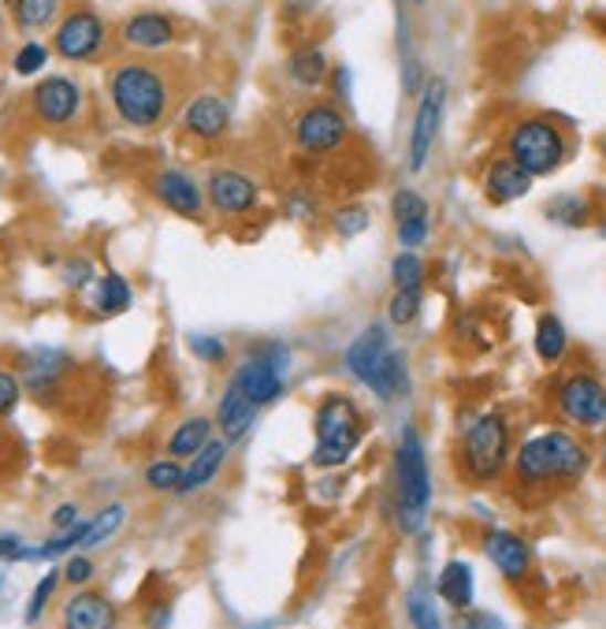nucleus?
Returning a JSON list of instances; mask_svg holds the SVG:
<instances>
[{
	"mask_svg": "<svg viewBox=\"0 0 606 629\" xmlns=\"http://www.w3.org/2000/svg\"><path fill=\"white\" fill-rule=\"evenodd\" d=\"M592 465L588 448L570 429L532 432L513 454V476L521 489H562L577 484Z\"/></svg>",
	"mask_w": 606,
	"mask_h": 629,
	"instance_id": "1",
	"label": "nucleus"
},
{
	"mask_svg": "<svg viewBox=\"0 0 606 629\" xmlns=\"http://www.w3.org/2000/svg\"><path fill=\"white\" fill-rule=\"evenodd\" d=\"M108 94L112 108L123 124L149 130L168 116L171 105V86L164 78V71L149 60H123L119 67H112L108 75Z\"/></svg>",
	"mask_w": 606,
	"mask_h": 629,
	"instance_id": "2",
	"label": "nucleus"
},
{
	"mask_svg": "<svg viewBox=\"0 0 606 629\" xmlns=\"http://www.w3.org/2000/svg\"><path fill=\"white\" fill-rule=\"evenodd\" d=\"M346 369L384 402L409 391V365L403 358V350L387 336L384 324H368L362 336L346 347Z\"/></svg>",
	"mask_w": 606,
	"mask_h": 629,
	"instance_id": "3",
	"label": "nucleus"
},
{
	"mask_svg": "<svg viewBox=\"0 0 606 629\" xmlns=\"http://www.w3.org/2000/svg\"><path fill=\"white\" fill-rule=\"evenodd\" d=\"M365 440V418L362 406L343 391H327L316 406V448L313 465L316 470H338L357 454Z\"/></svg>",
	"mask_w": 606,
	"mask_h": 629,
	"instance_id": "4",
	"label": "nucleus"
},
{
	"mask_svg": "<svg viewBox=\"0 0 606 629\" xmlns=\"http://www.w3.org/2000/svg\"><path fill=\"white\" fill-rule=\"evenodd\" d=\"M395 489H398V522L406 533H417L428 517L431 506V473H428V454L425 440L414 424L403 429L395 451Z\"/></svg>",
	"mask_w": 606,
	"mask_h": 629,
	"instance_id": "5",
	"label": "nucleus"
},
{
	"mask_svg": "<svg viewBox=\"0 0 606 629\" xmlns=\"http://www.w3.org/2000/svg\"><path fill=\"white\" fill-rule=\"evenodd\" d=\"M510 465V421L506 413L488 410L461 436V473L472 484H491Z\"/></svg>",
	"mask_w": 606,
	"mask_h": 629,
	"instance_id": "6",
	"label": "nucleus"
},
{
	"mask_svg": "<svg viewBox=\"0 0 606 629\" xmlns=\"http://www.w3.org/2000/svg\"><path fill=\"white\" fill-rule=\"evenodd\" d=\"M566 154H570L566 135H562V127L554 124V119H547V116L518 119V124L510 127V135H506V157L518 160V165L525 168L532 179L558 171L562 160H566Z\"/></svg>",
	"mask_w": 606,
	"mask_h": 629,
	"instance_id": "7",
	"label": "nucleus"
},
{
	"mask_svg": "<svg viewBox=\"0 0 606 629\" xmlns=\"http://www.w3.org/2000/svg\"><path fill=\"white\" fill-rule=\"evenodd\" d=\"M554 406L558 413L581 429H603L606 424V384L588 369H577L558 380L554 391Z\"/></svg>",
	"mask_w": 606,
	"mask_h": 629,
	"instance_id": "8",
	"label": "nucleus"
},
{
	"mask_svg": "<svg viewBox=\"0 0 606 629\" xmlns=\"http://www.w3.org/2000/svg\"><path fill=\"white\" fill-rule=\"evenodd\" d=\"M53 49L64 60H94L101 49H105V19L97 12H90V8H75V12H67L60 19L56 34H53Z\"/></svg>",
	"mask_w": 606,
	"mask_h": 629,
	"instance_id": "9",
	"label": "nucleus"
},
{
	"mask_svg": "<svg viewBox=\"0 0 606 629\" xmlns=\"http://www.w3.org/2000/svg\"><path fill=\"white\" fill-rule=\"evenodd\" d=\"M351 138V124L335 105H310L294 119V141L305 154H332Z\"/></svg>",
	"mask_w": 606,
	"mask_h": 629,
	"instance_id": "10",
	"label": "nucleus"
},
{
	"mask_svg": "<svg viewBox=\"0 0 606 629\" xmlns=\"http://www.w3.org/2000/svg\"><path fill=\"white\" fill-rule=\"evenodd\" d=\"M443 105H447V83L436 78V83H428V90L417 101L414 135H409V171H425L431 146H436L439 124H443Z\"/></svg>",
	"mask_w": 606,
	"mask_h": 629,
	"instance_id": "11",
	"label": "nucleus"
},
{
	"mask_svg": "<svg viewBox=\"0 0 606 629\" xmlns=\"http://www.w3.org/2000/svg\"><path fill=\"white\" fill-rule=\"evenodd\" d=\"M30 105H34V116L45 127H67L71 119L82 113V90L75 78L67 75H49L41 78L30 94Z\"/></svg>",
	"mask_w": 606,
	"mask_h": 629,
	"instance_id": "12",
	"label": "nucleus"
},
{
	"mask_svg": "<svg viewBox=\"0 0 606 629\" xmlns=\"http://www.w3.org/2000/svg\"><path fill=\"white\" fill-rule=\"evenodd\" d=\"M205 198H209V206L216 212H223V217H245L250 209H257L261 190H257V182L250 176H242V171H212L209 187H205Z\"/></svg>",
	"mask_w": 606,
	"mask_h": 629,
	"instance_id": "13",
	"label": "nucleus"
},
{
	"mask_svg": "<svg viewBox=\"0 0 606 629\" xmlns=\"http://www.w3.org/2000/svg\"><path fill=\"white\" fill-rule=\"evenodd\" d=\"M60 629H119V611L105 593L82 588L67 596L64 611H60Z\"/></svg>",
	"mask_w": 606,
	"mask_h": 629,
	"instance_id": "14",
	"label": "nucleus"
},
{
	"mask_svg": "<svg viewBox=\"0 0 606 629\" xmlns=\"http://www.w3.org/2000/svg\"><path fill=\"white\" fill-rule=\"evenodd\" d=\"M153 195H157L164 209L179 212V217H187V220H201L205 201H209L198 182L179 168H164L160 176L153 179Z\"/></svg>",
	"mask_w": 606,
	"mask_h": 629,
	"instance_id": "15",
	"label": "nucleus"
},
{
	"mask_svg": "<svg viewBox=\"0 0 606 629\" xmlns=\"http://www.w3.org/2000/svg\"><path fill=\"white\" fill-rule=\"evenodd\" d=\"M484 555L510 585H521L532 570V547L510 530H491L484 536Z\"/></svg>",
	"mask_w": 606,
	"mask_h": 629,
	"instance_id": "16",
	"label": "nucleus"
},
{
	"mask_svg": "<svg viewBox=\"0 0 606 629\" xmlns=\"http://www.w3.org/2000/svg\"><path fill=\"white\" fill-rule=\"evenodd\" d=\"M71 354L56 350V347H34L19 358V380L27 384L34 395H45L49 388H56L64 380V373L71 369Z\"/></svg>",
	"mask_w": 606,
	"mask_h": 629,
	"instance_id": "17",
	"label": "nucleus"
},
{
	"mask_svg": "<svg viewBox=\"0 0 606 629\" xmlns=\"http://www.w3.org/2000/svg\"><path fill=\"white\" fill-rule=\"evenodd\" d=\"M231 384H239L257 406H269L283 395V373L275 369L264 354H250V358L231 373Z\"/></svg>",
	"mask_w": 606,
	"mask_h": 629,
	"instance_id": "18",
	"label": "nucleus"
},
{
	"mask_svg": "<svg viewBox=\"0 0 606 629\" xmlns=\"http://www.w3.org/2000/svg\"><path fill=\"white\" fill-rule=\"evenodd\" d=\"M123 45L142 49V53H157L176 42V23L164 12H135L130 19H123Z\"/></svg>",
	"mask_w": 606,
	"mask_h": 629,
	"instance_id": "19",
	"label": "nucleus"
},
{
	"mask_svg": "<svg viewBox=\"0 0 606 629\" xmlns=\"http://www.w3.org/2000/svg\"><path fill=\"white\" fill-rule=\"evenodd\" d=\"M532 190V176L518 160L510 157H495L484 171V195L495 201V206H506V201H518L525 198Z\"/></svg>",
	"mask_w": 606,
	"mask_h": 629,
	"instance_id": "20",
	"label": "nucleus"
},
{
	"mask_svg": "<svg viewBox=\"0 0 606 629\" xmlns=\"http://www.w3.org/2000/svg\"><path fill=\"white\" fill-rule=\"evenodd\" d=\"M257 410H261V406H257L250 395L239 388V384H228V391L220 395V406H216V421H220L223 440H228V443L242 440V436L253 429Z\"/></svg>",
	"mask_w": 606,
	"mask_h": 629,
	"instance_id": "21",
	"label": "nucleus"
},
{
	"mask_svg": "<svg viewBox=\"0 0 606 629\" xmlns=\"http://www.w3.org/2000/svg\"><path fill=\"white\" fill-rule=\"evenodd\" d=\"M182 124H187L190 135L212 141V138H220L223 130H228L231 108H228V101H223V97L201 94V97H194L190 105H187V113H182Z\"/></svg>",
	"mask_w": 606,
	"mask_h": 629,
	"instance_id": "22",
	"label": "nucleus"
},
{
	"mask_svg": "<svg viewBox=\"0 0 606 629\" xmlns=\"http://www.w3.org/2000/svg\"><path fill=\"white\" fill-rule=\"evenodd\" d=\"M228 448H231L228 440H209V443H205V448L190 459L187 470H182V484H179L176 495H194V492H201L209 481H216L220 470H223V462H228Z\"/></svg>",
	"mask_w": 606,
	"mask_h": 629,
	"instance_id": "23",
	"label": "nucleus"
},
{
	"mask_svg": "<svg viewBox=\"0 0 606 629\" xmlns=\"http://www.w3.org/2000/svg\"><path fill=\"white\" fill-rule=\"evenodd\" d=\"M436 593H439V600L447 607H454V611H469L472 593H477V588H472V566L466 559H450L436 577Z\"/></svg>",
	"mask_w": 606,
	"mask_h": 629,
	"instance_id": "24",
	"label": "nucleus"
},
{
	"mask_svg": "<svg viewBox=\"0 0 606 629\" xmlns=\"http://www.w3.org/2000/svg\"><path fill=\"white\" fill-rule=\"evenodd\" d=\"M532 347H536V354H540L543 365H558L562 358H566V350H570V332H566V324L554 317V313H540L536 336H532Z\"/></svg>",
	"mask_w": 606,
	"mask_h": 629,
	"instance_id": "25",
	"label": "nucleus"
},
{
	"mask_svg": "<svg viewBox=\"0 0 606 629\" xmlns=\"http://www.w3.org/2000/svg\"><path fill=\"white\" fill-rule=\"evenodd\" d=\"M130 302H135V291H130V283L119 272H105L94 283V306L101 317H119V313L130 310Z\"/></svg>",
	"mask_w": 606,
	"mask_h": 629,
	"instance_id": "26",
	"label": "nucleus"
},
{
	"mask_svg": "<svg viewBox=\"0 0 606 629\" xmlns=\"http://www.w3.org/2000/svg\"><path fill=\"white\" fill-rule=\"evenodd\" d=\"M286 67H291V78H294V83L305 86V90L324 86V78H327V56H324L321 45H302V49H294L291 60H286Z\"/></svg>",
	"mask_w": 606,
	"mask_h": 629,
	"instance_id": "27",
	"label": "nucleus"
},
{
	"mask_svg": "<svg viewBox=\"0 0 606 629\" xmlns=\"http://www.w3.org/2000/svg\"><path fill=\"white\" fill-rule=\"evenodd\" d=\"M212 440V421L209 418H187L176 424V432L168 436V454L171 459H194L205 443Z\"/></svg>",
	"mask_w": 606,
	"mask_h": 629,
	"instance_id": "28",
	"label": "nucleus"
},
{
	"mask_svg": "<svg viewBox=\"0 0 606 629\" xmlns=\"http://www.w3.org/2000/svg\"><path fill=\"white\" fill-rule=\"evenodd\" d=\"M406 615H409V626H414V629H447L443 615H439V607H436V596H431L425 585L409 588Z\"/></svg>",
	"mask_w": 606,
	"mask_h": 629,
	"instance_id": "29",
	"label": "nucleus"
},
{
	"mask_svg": "<svg viewBox=\"0 0 606 629\" xmlns=\"http://www.w3.org/2000/svg\"><path fill=\"white\" fill-rule=\"evenodd\" d=\"M123 522H127V506H123V503H108L105 511H101L94 522H90L86 541H82V552H86V547H97V544L112 541V536L123 530Z\"/></svg>",
	"mask_w": 606,
	"mask_h": 629,
	"instance_id": "30",
	"label": "nucleus"
},
{
	"mask_svg": "<svg viewBox=\"0 0 606 629\" xmlns=\"http://www.w3.org/2000/svg\"><path fill=\"white\" fill-rule=\"evenodd\" d=\"M547 217L558 228H584V224H588V217H592V209H588V201L577 198V195H562V198H554L547 206Z\"/></svg>",
	"mask_w": 606,
	"mask_h": 629,
	"instance_id": "31",
	"label": "nucleus"
},
{
	"mask_svg": "<svg viewBox=\"0 0 606 629\" xmlns=\"http://www.w3.org/2000/svg\"><path fill=\"white\" fill-rule=\"evenodd\" d=\"M391 280L398 291H420L425 287V261H420L414 250H403L391 265Z\"/></svg>",
	"mask_w": 606,
	"mask_h": 629,
	"instance_id": "32",
	"label": "nucleus"
},
{
	"mask_svg": "<svg viewBox=\"0 0 606 629\" xmlns=\"http://www.w3.org/2000/svg\"><path fill=\"white\" fill-rule=\"evenodd\" d=\"M56 19V0H15V23L23 30L49 27Z\"/></svg>",
	"mask_w": 606,
	"mask_h": 629,
	"instance_id": "33",
	"label": "nucleus"
},
{
	"mask_svg": "<svg viewBox=\"0 0 606 629\" xmlns=\"http://www.w3.org/2000/svg\"><path fill=\"white\" fill-rule=\"evenodd\" d=\"M182 470H187V465H179L176 459H157V462H149L146 484H149L153 492H179Z\"/></svg>",
	"mask_w": 606,
	"mask_h": 629,
	"instance_id": "34",
	"label": "nucleus"
},
{
	"mask_svg": "<svg viewBox=\"0 0 606 629\" xmlns=\"http://www.w3.org/2000/svg\"><path fill=\"white\" fill-rule=\"evenodd\" d=\"M387 317L398 328H406V324H414L420 317V291H395L391 302H387Z\"/></svg>",
	"mask_w": 606,
	"mask_h": 629,
	"instance_id": "35",
	"label": "nucleus"
},
{
	"mask_svg": "<svg viewBox=\"0 0 606 629\" xmlns=\"http://www.w3.org/2000/svg\"><path fill=\"white\" fill-rule=\"evenodd\" d=\"M332 228L338 231V235H346V239L362 235V231L368 228V209L357 206V201H351V206H343V209H335Z\"/></svg>",
	"mask_w": 606,
	"mask_h": 629,
	"instance_id": "36",
	"label": "nucleus"
},
{
	"mask_svg": "<svg viewBox=\"0 0 606 629\" xmlns=\"http://www.w3.org/2000/svg\"><path fill=\"white\" fill-rule=\"evenodd\" d=\"M391 212H395V224H406V220H417V217H428V201L417 195V190H398L391 198Z\"/></svg>",
	"mask_w": 606,
	"mask_h": 629,
	"instance_id": "37",
	"label": "nucleus"
},
{
	"mask_svg": "<svg viewBox=\"0 0 606 629\" xmlns=\"http://www.w3.org/2000/svg\"><path fill=\"white\" fill-rule=\"evenodd\" d=\"M56 581H60V574L56 570H49L45 577H41L38 581V588H34V596H30V604H27V626H38V618L45 615V604L53 600V593H56Z\"/></svg>",
	"mask_w": 606,
	"mask_h": 629,
	"instance_id": "38",
	"label": "nucleus"
},
{
	"mask_svg": "<svg viewBox=\"0 0 606 629\" xmlns=\"http://www.w3.org/2000/svg\"><path fill=\"white\" fill-rule=\"evenodd\" d=\"M49 64V45H41V42H27L23 49L15 53L12 60V67H15V75H38L41 67Z\"/></svg>",
	"mask_w": 606,
	"mask_h": 629,
	"instance_id": "39",
	"label": "nucleus"
},
{
	"mask_svg": "<svg viewBox=\"0 0 606 629\" xmlns=\"http://www.w3.org/2000/svg\"><path fill=\"white\" fill-rule=\"evenodd\" d=\"M19 399H23V380L12 369H0V418H8L19 406Z\"/></svg>",
	"mask_w": 606,
	"mask_h": 629,
	"instance_id": "40",
	"label": "nucleus"
},
{
	"mask_svg": "<svg viewBox=\"0 0 606 629\" xmlns=\"http://www.w3.org/2000/svg\"><path fill=\"white\" fill-rule=\"evenodd\" d=\"M428 235H431V220L428 217H417V220H406V224H398V242H403V250L425 247Z\"/></svg>",
	"mask_w": 606,
	"mask_h": 629,
	"instance_id": "41",
	"label": "nucleus"
},
{
	"mask_svg": "<svg viewBox=\"0 0 606 629\" xmlns=\"http://www.w3.org/2000/svg\"><path fill=\"white\" fill-rule=\"evenodd\" d=\"M90 283H94V265H90L86 258H71L64 265V287L82 291V287H90Z\"/></svg>",
	"mask_w": 606,
	"mask_h": 629,
	"instance_id": "42",
	"label": "nucleus"
},
{
	"mask_svg": "<svg viewBox=\"0 0 606 629\" xmlns=\"http://www.w3.org/2000/svg\"><path fill=\"white\" fill-rule=\"evenodd\" d=\"M190 350H194V358H201V361H223V354H228L223 339H216V336H190Z\"/></svg>",
	"mask_w": 606,
	"mask_h": 629,
	"instance_id": "43",
	"label": "nucleus"
},
{
	"mask_svg": "<svg viewBox=\"0 0 606 629\" xmlns=\"http://www.w3.org/2000/svg\"><path fill=\"white\" fill-rule=\"evenodd\" d=\"M64 577L67 585H86L90 577H94V563H90L86 555H71V563L64 566Z\"/></svg>",
	"mask_w": 606,
	"mask_h": 629,
	"instance_id": "44",
	"label": "nucleus"
},
{
	"mask_svg": "<svg viewBox=\"0 0 606 629\" xmlns=\"http://www.w3.org/2000/svg\"><path fill=\"white\" fill-rule=\"evenodd\" d=\"M461 629H506V622L495 618L491 611H472V615L461 618Z\"/></svg>",
	"mask_w": 606,
	"mask_h": 629,
	"instance_id": "45",
	"label": "nucleus"
},
{
	"mask_svg": "<svg viewBox=\"0 0 606 629\" xmlns=\"http://www.w3.org/2000/svg\"><path fill=\"white\" fill-rule=\"evenodd\" d=\"M71 525H79V506L75 503H64V506H56L53 511V530H71Z\"/></svg>",
	"mask_w": 606,
	"mask_h": 629,
	"instance_id": "46",
	"label": "nucleus"
},
{
	"mask_svg": "<svg viewBox=\"0 0 606 629\" xmlns=\"http://www.w3.org/2000/svg\"><path fill=\"white\" fill-rule=\"evenodd\" d=\"M23 541H15V536H0V559H8V563H19L23 559Z\"/></svg>",
	"mask_w": 606,
	"mask_h": 629,
	"instance_id": "47",
	"label": "nucleus"
},
{
	"mask_svg": "<svg viewBox=\"0 0 606 629\" xmlns=\"http://www.w3.org/2000/svg\"><path fill=\"white\" fill-rule=\"evenodd\" d=\"M168 622H171V607H168V604L149 607V618H146V626H149V629H164Z\"/></svg>",
	"mask_w": 606,
	"mask_h": 629,
	"instance_id": "48",
	"label": "nucleus"
},
{
	"mask_svg": "<svg viewBox=\"0 0 606 629\" xmlns=\"http://www.w3.org/2000/svg\"><path fill=\"white\" fill-rule=\"evenodd\" d=\"M603 465H606V440H603Z\"/></svg>",
	"mask_w": 606,
	"mask_h": 629,
	"instance_id": "49",
	"label": "nucleus"
},
{
	"mask_svg": "<svg viewBox=\"0 0 606 629\" xmlns=\"http://www.w3.org/2000/svg\"><path fill=\"white\" fill-rule=\"evenodd\" d=\"M603 157H606V138H603Z\"/></svg>",
	"mask_w": 606,
	"mask_h": 629,
	"instance_id": "50",
	"label": "nucleus"
},
{
	"mask_svg": "<svg viewBox=\"0 0 606 629\" xmlns=\"http://www.w3.org/2000/svg\"><path fill=\"white\" fill-rule=\"evenodd\" d=\"M603 239H606V224H603Z\"/></svg>",
	"mask_w": 606,
	"mask_h": 629,
	"instance_id": "51",
	"label": "nucleus"
},
{
	"mask_svg": "<svg viewBox=\"0 0 606 629\" xmlns=\"http://www.w3.org/2000/svg\"><path fill=\"white\" fill-rule=\"evenodd\" d=\"M417 4H425V0H417Z\"/></svg>",
	"mask_w": 606,
	"mask_h": 629,
	"instance_id": "52",
	"label": "nucleus"
},
{
	"mask_svg": "<svg viewBox=\"0 0 606 629\" xmlns=\"http://www.w3.org/2000/svg\"><path fill=\"white\" fill-rule=\"evenodd\" d=\"M305 4H310V0H305Z\"/></svg>",
	"mask_w": 606,
	"mask_h": 629,
	"instance_id": "53",
	"label": "nucleus"
},
{
	"mask_svg": "<svg viewBox=\"0 0 606 629\" xmlns=\"http://www.w3.org/2000/svg\"><path fill=\"white\" fill-rule=\"evenodd\" d=\"M0 585H4V581H0Z\"/></svg>",
	"mask_w": 606,
	"mask_h": 629,
	"instance_id": "54",
	"label": "nucleus"
}]
</instances>
